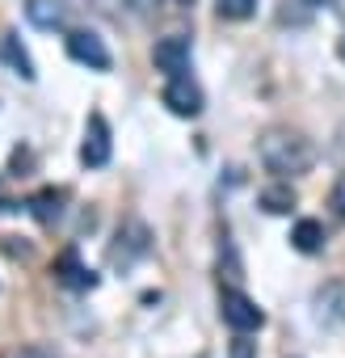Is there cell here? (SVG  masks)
Returning a JSON list of instances; mask_svg holds the SVG:
<instances>
[{
  "label": "cell",
  "mask_w": 345,
  "mask_h": 358,
  "mask_svg": "<svg viewBox=\"0 0 345 358\" xmlns=\"http://www.w3.org/2000/svg\"><path fill=\"white\" fill-rule=\"evenodd\" d=\"M291 245L299 253H320L324 249V224L320 220H299L295 232H291Z\"/></svg>",
  "instance_id": "obj_12"
},
{
  "label": "cell",
  "mask_w": 345,
  "mask_h": 358,
  "mask_svg": "<svg viewBox=\"0 0 345 358\" xmlns=\"http://www.w3.org/2000/svg\"><path fill=\"white\" fill-rule=\"evenodd\" d=\"M68 55H72L76 64L93 68V72H105V68H110V51H105V43H101L93 30H72V34H68Z\"/></svg>",
  "instance_id": "obj_7"
},
{
  "label": "cell",
  "mask_w": 345,
  "mask_h": 358,
  "mask_svg": "<svg viewBox=\"0 0 345 358\" xmlns=\"http://www.w3.org/2000/svg\"><path fill=\"white\" fill-rule=\"evenodd\" d=\"M26 17L38 30H64L68 26V5H64V0H30Z\"/></svg>",
  "instance_id": "obj_10"
},
{
  "label": "cell",
  "mask_w": 345,
  "mask_h": 358,
  "mask_svg": "<svg viewBox=\"0 0 345 358\" xmlns=\"http://www.w3.org/2000/svg\"><path fill=\"white\" fill-rule=\"evenodd\" d=\"M9 358H51V354H43V350H34V345H26V350H13Z\"/></svg>",
  "instance_id": "obj_18"
},
{
  "label": "cell",
  "mask_w": 345,
  "mask_h": 358,
  "mask_svg": "<svg viewBox=\"0 0 345 358\" xmlns=\"http://www.w3.org/2000/svg\"><path fill=\"white\" fill-rule=\"evenodd\" d=\"M64 203H68V190H55V186H47V190H38L34 199H30V215L38 220V224H55L59 215H64Z\"/></svg>",
  "instance_id": "obj_11"
},
{
  "label": "cell",
  "mask_w": 345,
  "mask_h": 358,
  "mask_svg": "<svg viewBox=\"0 0 345 358\" xmlns=\"http://www.w3.org/2000/svg\"><path fill=\"white\" fill-rule=\"evenodd\" d=\"M219 316H223V324H232L236 333H253V329L265 324V312H261L244 291H223V295H219Z\"/></svg>",
  "instance_id": "obj_3"
},
{
  "label": "cell",
  "mask_w": 345,
  "mask_h": 358,
  "mask_svg": "<svg viewBox=\"0 0 345 358\" xmlns=\"http://www.w3.org/2000/svg\"><path fill=\"white\" fill-rule=\"evenodd\" d=\"M122 5H126V9H135V13H143V9H147V0H122Z\"/></svg>",
  "instance_id": "obj_19"
},
{
  "label": "cell",
  "mask_w": 345,
  "mask_h": 358,
  "mask_svg": "<svg viewBox=\"0 0 345 358\" xmlns=\"http://www.w3.org/2000/svg\"><path fill=\"white\" fill-rule=\"evenodd\" d=\"M257 160L278 173V177H299L316 164V143L303 135V131H291V127H270L261 131L257 139Z\"/></svg>",
  "instance_id": "obj_1"
},
{
  "label": "cell",
  "mask_w": 345,
  "mask_h": 358,
  "mask_svg": "<svg viewBox=\"0 0 345 358\" xmlns=\"http://www.w3.org/2000/svg\"><path fill=\"white\" fill-rule=\"evenodd\" d=\"M215 13L223 22H244L257 13V0H215Z\"/></svg>",
  "instance_id": "obj_15"
},
{
  "label": "cell",
  "mask_w": 345,
  "mask_h": 358,
  "mask_svg": "<svg viewBox=\"0 0 345 358\" xmlns=\"http://www.w3.org/2000/svg\"><path fill=\"white\" fill-rule=\"evenodd\" d=\"M261 207H265L270 215H286V211L295 207V190H291V182L265 186V190H261Z\"/></svg>",
  "instance_id": "obj_13"
},
{
  "label": "cell",
  "mask_w": 345,
  "mask_h": 358,
  "mask_svg": "<svg viewBox=\"0 0 345 358\" xmlns=\"http://www.w3.org/2000/svg\"><path fill=\"white\" fill-rule=\"evenodd\" d=\"M316 316L328 320V324H345V278H332L316 291Z\"/></svg>",
  "instance_id": "obj_9"
},
{
  "label": "cell",
  "mask_w": 345,
  "mask_h": 358,
  "mask_svg": "<svg viewBox=\"0 0 345 358\" xmlns=\"http://www.w3.org/2000/svg\"><path fill=\"white\" fill-rule=\"evenodd\" d=\"M337 51H341V59H345V38H341V43H337Z\"/></svg>",
  "instance_id": "obj_22"
},
{
  "label": "cell",
  "mask_w": 345,
  "mask_h": 358,
  "mask_svg": "<svg viewBox=\"0 0 345 358\" xmlns=\"http://www.w3.org/2000/svg\"><path fill=\"white\" fill-rule=\"evenodd\" d=\"M232 358H253V341H244V333L236 337V345H232Z\"/></svg>",
  "instance_id": "obj_17"
},
{
  "label": "cell",
  "mask_w": 345,
  "mask_h": 358,
  "mask_svg": "<svg viewBox=\"0 0 345 358\" xmlns=\"http://www.w3.org/2000/svg\"><path fill=\"white\" fill-rule=\"evenodd\" d=\"M328 5H332V13H337V17L345 22V0H328Z\"/></svg>",
  "instance_id": "obj_20"
},
{
  "label": "cell",
  "mask_w": 345,
  "mask_h": 358,
  "mask_svg": "<svg viewBox=\"0 0 345 358\" xmlns=\"http://www.w3.org/2000/svg\"><path fill=\"white\" fill-rule=\"evenodd\" d=\"M152 253V232H147V224L143 220H122V228H118V236H114V245H110V262L114 266H122V270H131L139 257H147Z\"/></svg>",
  "instance_id": "obj_2"
},
{
  "label": "cell",
  "mask_w": 345,
  "mask_h": 358,
  "mask_svg": "<svg viewBox=\"0 0 345 358\" xmlns=\"http://www.w3.org/2000/svg\"><path fill=\"white\" fill-rule=\"evenodd\" d=\"M332 207H337V215L345 220V177L337 182V190H332Z\"/></svg>",
  "instance_id": "obj_16"
},
{
  "label": "cell",
  "mask_w": 345,
  "mask_h": 358,
  "mask_svg": "<svg viewBox=\"0 0 345 358\" xmlns=\"http://www.w3.org/2000/svg\"><path fill=\"white\" fill-rule=\"evenodd\" d=\"M110 152H114V139H110L105 114H89V122H85V143H80V160H85L89 169H101V164L110 160Z\"/></svg>",
  "instance_id": "obj_6"
},
{
  "label": "cell",
  "mask_w": 345,
  "mask_h": 358,
  "mask_svg": "<svg viewBox=\"0 0 345 358\" xmlns=\"http://www.w3.org/2000/svg\"><path fill=\"white\" fill-rule=\"evenodd\" d=\"M164 106L177 114V118H198L203 114V89L182 72V76H168V85H164Z\"/></svg>",
  "instance_id": "obj_4"
},
{
  "label": "cell",
  "mask_w": 345,
  "mask_h": 358,
  "mask_svg": "<svg viewBox=\"0 0 345 358\" xmlns=\"http://www.w3.org/2000/svg\"><path fill=\"white\" fill-rule=\"evenodd\" d=\"M152 64H156V72H164V76H182V72L190 68V38H186V34H164V38H156Z\"/></svg>",
  "instance_id": "obj_5"
},
{
  "label": "cell",
  "mask_w": 345,
  "mask_h": 358,
  "mask_svg": "<svg viewBox=\"0 0 345 358\" xmlns=\"http://www.w3.org/2000/svg\"><path fill=\"white\" fill-rule=\"evenodd\" d=\"M51 274H55V282H64L68 291H89V287L97 282V274H93V270H89V266L80 262V253H76L72 245H68V249H64V253L55 257Z\"/></svg>",
  "instance_id": "obj_8"
},
{
  "label": "cell",
  "mask_w": 345,
  "mask_h": 358,
  "mask_svg": "<svg viewBox=\"0 0 345 358\" xmlns=\"http://www.w3.org/2000/svg\"><path fill=\"white\" fill-rule=\"evenodd\" d=\"M164 5H172V9H186V5H194V0H164Z\"/></svg>",
  "instance_id": "obj_21"
},
{
  "label": "cell",
  "mask_w": 345,
  "mask_h": 358,
  "mask_svg": "<svg viewBox=\"0 0 345 358\" xmlns=\"http://www.w3.org/2000/svg\"><path fill=\"white\" fill-rule=\"evenodd\" d=\"M5 59L17 68V76H22V80H34V64H30V55L17 47V34H5Z\"/></svg>",
  "instance_id": "obj_14"
}]
</instances>
